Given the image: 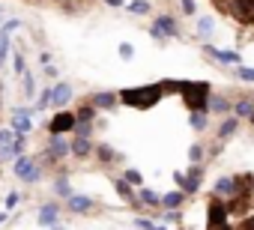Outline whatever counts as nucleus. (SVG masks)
<instances>
[{
  "mask_svg": "<svg viewBox=\"0 0 254 230\" xmlns=\"http://www.w3.org/2000/svg\"><path fill=\"white\" fill-rule=\"evenodd\" d=\"M165 99L162 84H147V87H129V90H120V102L129 105L135 111H150Z\"/></svg>",
  "mask_w": 254,
  "mask_h": 230,
  "instance_id": "1",
  "label": "nucleus"
},
{
  "mask_svg": "<svg viewBox=\"0 0 254 230\" xmlns=\"http://www.w3.org/2000/svg\"><path fill=\"white\" fill-rule=\"evenodd\" d=\"M183 102H186V108H189V114L191 111H206L209 108V96H212V87L206 84V81H186V87H183Z\"/></svg>",
  "mask_w": 254,
  "mask_h": 230,
  "instance_id": "2",
  "label": "nucleus"
},
{
  "mask_svg": "<svg viewBox=\"0 0 254 230\" xmlns=\"http://www.w3.org/2000/svg\"><path fill=\"white\" fill-rule=\"evenodd\" d=\"M12 171L24 182H39L42 179V165H39V159H30V156H18L15 165H12Z\"/></svg>",
  "mask_w": 254,
  "mask_h": 230,
  "instance_id": "3",
  "label": "nucleus"
},
{
  "mask_svg": "<svg viewBox=\"0 0 254 230\" xmlns=\"http://www.w3.org/2000/svg\"><path fill=\"white\" fill-rule=\"evenodd\" d=\"M224 221H230V206H227V200L212 194L209 203H206V227H215V224H224Z\"/></svg>",
  "mask_w": 254,
  "mask_h": 230,
  "instance_id": "4",
  "label": "nucleus"
},
{
  "mask_svg": "<svg viewBox=\"0 0 254 230\" xmlns=\"http://www.w3.org/2000/svg\"><path fill=\"white\" fill-rule=\"evenodd\" d=\"M75 126H78V117L72 111H57L48 123V132L51 135H69V132H75Z\"/></svg>",
  "mask_w": 254,
  "mask_h": 230,
  "instance_id": "5",
  "label": "nucleus"
},
{
  "mask_svg": "<svg viewBox=\"0 0 254 230\" xmlns=\"http://www.w3.org/2000/svg\"><path fill=\"white\" fill-rule=\"evenodd\" d=\"M66 156H72V141H66L63 135H51V144L45 150V159L48 162H63Z\"/></svg>",
  "mask_w": 254,
  "mask_h": 230,
  "instance_id": "6",
  "label": "nucleus"
},
{
  "mask_svg": "<svg viewBox=\"0 0 254 230\" xmlns=\"http://www.w3.org/2000/svg\"><path fill=\"white\" fill-rule=\"evenodd\" d=\"M203 54L221 66H242V57L236 51H224V48H215V45H203Z\"/></svg>",
  "mask_w": 254,
  "mask_h": 230,
  "instance_id": "7",
  "label": "nucleus"
},
{
  "mask_svg": "<svg viewBox=\"0 0 254 230\" xmlns=\"http://www.w3.org/2000/svg\"><path fill=\"white\" fill-rule=\"evenodd\" d=\"M206 111L212 114V117H227V114H233V99L227 93H212Z\"/></svg>",
  "mask_w": 254,
  "mask_h": 230,
  "instance_id": "8",
  "label": "nucleus"
},
{
  "mask_svg": "<svg viewBox=\"0 0 254 230\" xmlns=\"http://www.w3.org/2000/svg\"><path fill=\"white\" fill-rule=\"evenodd\" d=\"M212 194L221 197V200H233L239 194V185H236V176H218L215 185H212Z\"/></svg>",
  "mask_w": 254,
  "mask_h": 230,
  "instance_id": "9",
  "label": "nucleus"
},
{
  "mask_svg": "<svg viewBox=\"0 0 254 230\" xmlns=\"http://www.w3.org/2000/svg\"><path fill=\"white\" fill-rule=\"evenodd\" d=\"M239 126H242V120H239V117H233V114H227V117L218 123V129H215V141H221V144H224V141H230V138L239 132Z\"/></svg>",
  "mask_w": 254,
  "mask_h": 230,
  "instance_id": "10",
  "label": "nucleus"
},
{
  "mask_svg": "<svg viewBox=\"0 0 254 230\" xmlns=\"http://www.w3.org/2000/svg\"><path fill=\"white\" fill-rule=\"evenodd\" d=\"M114 188H117V194H120L126 203H129V206L144 209V206H141V200H138V191H135V185H132V182H126V179L120 176V179H114Z\"/></svg>",
  "mask_w": 254,
  "mask_h": 230,
  "instance_id": "11",
  "label": "nucleus"
},
{
  "mask_svg": "<svg viewBox=\"0 0 254 230\" xmlns=\"http://www.w3.org/2000/svg\"><path fill=\"white\" fill-rule=\"evenodd\" d=\"M168 39H183V30H180V21L174 18V15H156V21H153Z\"/></svg>",
  "mask_w": 254,
  "mask_h": 230,
  "instance_id": "12",
  "label": "nucleus"
},
{
  "mask_svg": "<svg viewBox=\"0 0 254 230\" xmlns=\"http://www.w3.org/2000/svg\"><path fill=\"white\" fill-rule=\"evenodd\" d=\"M254 111V93H242V96H233V117L239 120H248Z\"/></svg>",
  "mask_w": 254,
  "mask_h": 230,
  "instance_id": "13",
  "label": "nucleus"
},
{
  "mask_svg": "<svg viewBox=\"0 0 254 230\" xmlns=\"http://www.w3.org/2000/svg\"><path fill=\"white\" fill-rule=\"evenodd\" d=\"M90 102L99 108V111H114L120 105V93H111V90H102V93H93Z\"/></svg>",
  "mask_w": 254,
  "mask_h": 230,
  "instance_id": "14",
  "label": "nucleus"
},
{
  "mask_svg": "<svg viewBox=\"0 0 254 230\" xmlns=\"http://www.w3.org/2000/svg\"><path fill=\"white\" fill-rule=\"evenodd\" d=\"M66 206H69V212H75V215H87L90 209H96V200L87 197V194H72V197L66 200Z\"/></svg>",
  "mask_w": 254,
  "mask_h": 230,
  "instance_id": "15",
  "label": "nucleus"
},
{
  "mask_svg": "<svg viewBox=\"0 0 254 230\" xmlns=\"http://www.w3.org/2000/svg\"><path fill=\"white\" fill-rule=\"evenodd\" d=\"M72 99V84H66V81H60V84H54L51 87V105L57 108V111H63V105Z\"/></svg>",
  "mask_w": 254,
  "mask_h": 230,
  "instance_id": "16",
  "label": "nucleus"
},
{
  "mask_svg": "<svg viewBox=\"0 0 254 230\" xmlns=\"http://www.w3.org/2000/svg\"><path fill=\"white\" fill-rule=\"evenodd\" d=\"M57 218H60V206L57 203H42L39 206V227H54V224H60Z\"/></svg>",
  "mask_w": 254,
  "mask_h": 230,
  "instance_id": "17",
  "label": "nucleus"
},
{
  "mask_svg": "<svg viewBox=\"0 0 254 230\" xmlns=\"http://www.w3.org/2000/svg\"><path fill=\"white\" fill-rule=\"evenodd\" d=\"M138 200H141L144 209H162V194L153 191V188H147V185L138 188Z\"/></svg>",
  "mask_w": 254,
  "mask_h": 230,
  "instance_id": "18",
  "label": "nucleus"
},
{
  "mask_svg": "<svg viewBox=\"0 0 254 230\" xmlns=\"http://www.w3.org/2000/svg\"><path fill=\"white\" fill-rule=\"evenodd\" d=\"M186 197H189V194H186L183 188H171L168 194H162V209H174V212H177V209L186 203Z\"/></svg>",
  "mask_w": 254,
  "mask_h": 230,
  "instance_id": "19",
  "label": "nucleus"
},
{
  "mask_svg": "<svg viewBox=\"0 0 254 230\" xmlns=\"http://www.w3.org/2000/svg\"><path fill=\"white\" fill-rule=\"evenodd\" d=\"M209 117H212L209 111H191V114H189V126L200 135V132H206V129H209Z\"/></svg>",
  "mask_w": 254,
  "mask_h": 230,
  "instance_id": "20",
  "label": "nucleus"
},
{
  "mask_svg": "<svg viewBox=\"0 0 254 230\" xmlns=\"http://www.w3.org/2000/svg\"><path fill=\"white\" fill-rule=\"evenodd\" d=\"M72 156L75 159H90L93 156V138H72Z\"/></svg>",
  "mask_w": 254,
  "mask_h": 230,
  "instance_id": "21",
  "label": "nucleus"
},
{
  "mask_svg": "<svg viewBox=\"0 0 254 230\" xmlns=\"http://www.w3.org/2000/svg\"><path fill=\"white\" fill-rule=\"evenodd\" d=\"M174 182H177V188H183V191H186L189 197L200 191V182H194V179H189V176H186L183 171H177V173H174Z\"/></svg>",
  "mask_w": 254,
  "mask_h": 230,
  "instance_id": "22",
  "label": "nucleus"
},
{
  "mask_svg": "<svg viewBox=\"0 0 254 230\" xmlns=\"http://www.w3.org/2000/svg\"><path fill=\"white\" fill-rule=\"evenodd\" d=\"M12 132H15V135H27V132H30V111H15V117H12Z\"/></svg>",
  "mask_w": 254,
  "mask_h": 230,
  "instance_id": "23",
  "label": "nucleus"
},
{
  "mask_svg": "<svg viewBox=\"0 0 254 230\" xmlns=\"http://www.w3.org/2000/svg\"><path fill=\"white\" fill-rule=\"evenodd\" d=\"M96 114H99V108H96L93 102H84V105L75 111V117H78V123H93V120H96Z\"/></svg>",
  "mask_w": 254,
  "mask_h": 230,
  "instance_id": "24",
  "label": "nucleus"
},
{
  "mask_svg": "<svg viewBox=\"0 0 254 230\" xmlns=\"http://www.w3.org/2000/svg\"><path fill=\"white\" fill-rule=\"evenodd\" d=\"M96 159H99L102 165H114L120 156H117V150H114L111 144H99V147H96Z\"/></svg>",
  "mask_w": 254,
  "mask_h": 230,
  "instance_id": "25",
  "label": "nucleus"
},
{
  "mask_svg": "<svg viewBox=\"0 0 254 230\" xmlns=\"http://www.w3.org/2000/svg\"><path fill=\"white\" fill-rule=\"evenodd\" d=\"M189 162H191V165H203V162H206V147H203L200 141H194V144L189 147Z\"/></svg>",
  "mask_w": 254,
  "mask_h": 230,
  "instance_id": "26",
  "label": "nucleus"
},
{
  "mask_svg": "<svg viewBox=\"0 0 254 230\" xmlns=\"http://www.w3.org/2000/svg\"><path fill=\"white\" fill-rule=\"evenodd\" d=\"M126 9H129L132 15H150L153 3H150V0H132V3H126Z\"/></svg>",
  "mask_w": 254,
  "mask_h": 230,
  "instance_id": "27",
  "label": "nucleus"
},
{
  "mask_svg": "<svg viewBox=\"0 0 254 230\" xmlns=\"http://www.w3.org/2000/svg\"><path fill=\"white\" fill-rule=\"evenodd\" d=\"M54 194H57V197H66V200L72 197V185H69L66 173H60V176L54 179Z\"/></svg>",
  "mask_w": 254,
  "mask_h": 230,
  "instance_id": "28",
  "label": "nucleus"
},
{
  "mask_svg": "<svg viewBox=\"0 0 254 230\" xmlns=\"http://www.w3.org/2000/svg\"><path fill=\"white\" fill-rule=\"evenodd\" d=\"M233 75L245 84H254V66H233Z\"/></svg>",
  "mask_w": 254,
  "mask_h": 230,
  "instance_id": "29",
  "label": "nucleus"
},
{
  "mask_svg": "<svg viewBox=\"0 0 254 230\" xmlns=\"http://www.w3.org/2000/svg\"><path fill=\"white\" fill-rule=\"evenodd\" d=\"M212 27H215V21H212L209 15L197 18V36H209V33H212Z\"/></svg>",
  "mask_w": 254,
  "mask_h": 230,
  "instance_id": "30",
  "label": "nucleus"
},
{
  "mask_svg": "<svg viewBox=\"0 0 254 230\" xmlns=\"http://www.w3.org/2000/svg\"><path fill=\"white\" fill-rule=\"evenodd\" d=\"M203 173H206V165H189V171H186V176L194 182H203Z\"/></svg>",
  "mask_w": 254,
  "mask_h": 230,
  "instance_id": "31",
  "label": "nucleus"
},
{
  "mask_svg": "<svg viewBox=\"0 0 254 230\" xmlns=\"http://www.w3.org/2000/svg\"><path fill=\"white\" fill-rule=\"evenodd\" d=\"M123 179H126V182H132L135 188H141V185H144V176H141V173H138L135 168H129V171H123Z\"/></svg>",
  "mask_w": 254,
  "mask_h": 230,
  "instance_id": "32",
  "label": "nucleus"
},
{
  "mask_svg": "<svg viewBox=\"0 0 254 230\" xmlns=\"http://www.w3.org/2000/svg\"><path fill=\"white\" fill-rule=\"evenodd\" d=\"M135 227L138 230H168L165 224H153L150 218H135Z\"/></svg>",
  "mask_w": 254,
  "mask_h": 230,
  "instance_id": "33",
  "label": "nucleus"
},
{
  "mask_svg": "<svg viewBox=\"0 0 254 230\" xmlns=\"http://www.w3.org/2000/svg\"><path fill=\"white\" fill-rule=\"evenodd\" d=\"M75 138H93V123H78L75 126Z\"/></svg>",
  "mask_w": 254,
  "mask_h": 230,
  "instance_id": "34",
  "label": "nucleus"
},
{
  "mask_svg": "<svg viewBox=\"0 0 254 230\" xmlns=\"http://www.w3.org/2000/svg\"><path fill=\"white\" fill-rule=\"evenodd\" d=\"M150 36H153V39H156L159 45H165V42H171V39H168V36H165V33H162V30H159L156 24H150Z\"/></svg>",
  "mask_w": 254,
  "mask_h": 230,
  "instance_id": "35",
  "label": "nucleus"
},
{
  "mask_svg": "<svg viewBox=\"0 0 254 230\" xmlns=\"http://www.w3.org/2000/svg\"><path fill=\"white\" fill-rule=\"evenodd\" d=\"M12 69H15V75H24L27 69H24V54H15L12 57Z\"/></svg>",
  "mask_w": 254,
  "mask_h": 230,
  "instance_id": "36",
  "label": "nucleus"
},
{
  "mask_svg": "<svg viewBox=\"0 0 254 230\" xmlns=\"http://www.w3.org/2000/svg\"><path fill=\"white\" fill-rule=\"evenodd\" d=\"M239 230H254V212H248L245 218H239V224H236Z\"/></svg>",
  "mask_w": 254,
  "mask_h": 230,
  "instance_id": "37",
  "label": "nucleus"
},
{
  "mask_svg": "<svg viewBox=\"0 0 254 230\" xmlns=\"http://www.w3.org/2000/svg\"><path fill=\"white\" fill-rule=\"evenodd\" d=\"M180 6H183V15H189V18H191V15L197 12V6H194V0H180Z\"/></svg>",
  "mask_w": 254,
  "mask_h": 230,
  "instance_id": "38",
  "label": "nucleus"
},
{
  "mask_svg": "<svg viewBox=\"0 0 254 230\" xmlns=\"http://www.w3.org/2000/svg\"><path fill=\"white\" fill-rule=\"evenodd\" d=\"M120 57H123V60H132V57H135V48H132L129 42H123V45H120Z\"/></svg>",
  "mask_w": 254,
  "mask_h": 230,
  "instance_id": "39",
  "label": "nucleus"
},
{
  "mask_svg": "<svg viewBox=\"0 0 254 230\" xmlns=\"http://www.w3.org/2000/svg\"><path fill=\"white\" fill-rule=\"evenodd\" d=\"M51 105V90H42V96H39V102H36V111H42V108H48Z\"/></svg>",
  "mask_w": 254,
  "mask_h": 230,
  "instance_id": "40",
  "label": "nucleus"
},
{
  "mask_svg": "<svg viewBox=\"0 0 254 230\" xmlns=\"http://www.w3.org/2000/svg\"><path fill=\"white\" fill-rule=\"evenodd\" d=\"M18 200H21V194H18V191H9V194H6V209L18 206Z\"/></svg>",
  "mask_w": 254,
  "mask_h": 230,
  "instance_id": "41",
  "label": "nucleus"
},
{
  "mask_svg": "<svg viewBox=\"0 0 254 230\" xmlns=\"http://www.w3.org/2000/svg\"><path fill=\"white\" fill-rule=\"evenodd\" d=\"M18 27H21V21H15V18H12V21H6V24H3V30H0V33H6V36H9V33H12V30H18Z\"/></svg>",
  "mask_w": 254,
  "mask_h": 230,
  "instance_id": "42",
  "label": "nucleus"
},
{
  "mask_svg": "<svg viewBox=\"0 0 254 230\" xmlns=\"http://www.w3.org/2000/svg\"><path fill=\"white\" fill-rule=\"evenodd\" d=\"M24 90H27V96H33V75H27V72H24Z\"/></svg>",
  "mask_w": 254,
  "mask_h": 230,
  "instance_id": "43",
  "label": "nucleus"
},
{
  "mask_svg": "<svg viewBox=\"0 0 254 230\" xmlns=\"http://www.w3.org/2000/svg\"><path fill=\"white\" fill-rule=\"evenodd\" d=\"M206 230H239V227L230 224V221H224V224H215V227H206Z\"/></svg>",
  "mask_w": 254,
  "mask_h": 230,
  "instance_id": "44",
  "label": "nucleus"
},
{
  "mask_svg": "<svg viewBox=\"0 0 254 230\" xmlns=\"http://www.w3.org/2000/svg\"><path fill=\"white\" fill-rule=\"evenodd\" d=\"M42 72H45V75H48V78H57V66H51V63H48V66H45V69H42Z\"/></svg>",
  "mask_w": 254,
  "mask_h": 230,
  "instance_id": "45",
  "label": "nucleus"
},
{
  "mask_svg": "<svg viewBox=\"0 0 254 230\" xmlns=\"http://www.w3.org/2000/svg\"><path fill=\"white\" fill-rule=\"evenodd\" d=\"M105 3H108V6H114V9H117V6H126V0H105Z\"/></svg>",
  "mask_w": 254,
  "mask_h": 230,
  "instance_id": "46",
  "label": "nucleus"
},
{
  "mask_svg": "<svg viewBox=\"0 0 254 230\" xmlns=\"http://www.w3.org/2000/svg\"><path fill=\"white\" fill-rule=\"evenodd\" d=\"M6 218H9V212H0V224H3V221H6Z\"/></svg>",
  "mask_w": 254,
  "mask_h": 230,
  "instance_id": "47",
  "label": "nucleus"
},
{
  "mask_svg": "<svg viewBox=\"0 0 254 230\" xmlns=\"http://www.w3.org/2000/svg\"><path fill=\"white\" fill-rule=\"evenodd\" d=\"M248 126H251V129H254V111H251V117H248Z\"/></svg>",
  "mask_w": 254,
  "mask_h": 230,
  "instance_id": "48",
  "label": "nucleus"
},
{
  "mask_svg": "<svg viewBox=\"0 0 254 230\" xmlns=\"http://www.w3.org/2000/svg\"><path fill=\"white\" fill-rule=\"evenodd\" d=\"M0 93H3V81H0Z\"/></svg>",
  "mask_w": 254,
  "mask_h": 230,
  "instance_id": "49",
  "label": "nucleus"
}]
</instances>
